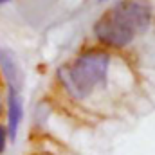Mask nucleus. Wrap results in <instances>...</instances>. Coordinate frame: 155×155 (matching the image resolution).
<instances>
[{
  "label": "nucleus",
  "mask_w": 155,
  "mask_h": 155,
  "mask_svg": "<svg viewBox=\"0 0 155 155\" xmlns=\"http://www.w3.org/2000/svg\"><path fill=\"white\" fill-rule=\"evenodd\" d=\"M0 71H2V76L5 78L7 87L22 88L24 78H22V69H20L18 58L7 47H0Z\"/></svg>",
  "instance_id": "nucleus-4"
},
{
  "label": "nucleus",
  "mask_w": 155,
  "mask_h": 155,
  "mask_svg": "<svg viewBox=\"0 0 155 155\" xmlns=\"http://www.w3.org/2000/svg\"><path fill=\"white\" fill-rule=\"evenodd\" d=\"M7 2H9V0H0V4H7Z\"/></svg>",
  "instance_id": "nucleus-6"
},
{
  "label": "nucleus",
  "mask_w": 155,
  "mask_h": 155,
  "mask_svg": "<svg viewBox=\"0 0 155 155\" xmlns=\"http://www.w3.org/2000/svg\"><path fill=\"white\" fill-rule=\"evenodd\" d=\"M97 2H105V0H97Z\"/></svg>",
  "instance_id": "nucleus-7"
},
{
  "label": "nucleus",
  "mask_w": 155,
  "mask_h": 155,
  "mask_svg": "<svg viewBox=\"0 0 155 155\" xmlns=\"http://www.w3.org/2000/svg\"><path fill=\"white\" fill-rule=\"evenodd\" d=\"M94 35L107 47L123 49L128 43H132L137 31H135L134 24L130 22V18L126 16L121 2H117L112 9H108L94 24Z\"/></svg>",
  "instance_id": "nucleus-2"
},
{
  "label": "nucleus",
  "mask_w": 155,
  "mask_h": 155,
  "mask_svg": "<svg viewBox=\"0 0 155 155\" xmlns=\"http://www.w3.org/2000/svg\"><path fill=\"white\" fill-rule=\"evenodd\" d=\"M7 132H9V141H16L18 135V128L22 124L24 119V101H22V94L20 88L15 87H7Z\"/></svg>",
  "instance_id": "nucleus-3"
},
{
  "label": "nucleus",
  "mask_w": 155,
  "mask_h": 155,
  "mask_svg": "<svg viewBox=\"0 0 155 155\" xmlns=\"http://www.w3.org/2000/svg\"><path fill=\"white\" fill-rule=\"evenodd\" d=\"M7 141H9V132H7V126L0 123V155L5 152V148H7Z\"/></svg>",
  "instance_id": "nucleus-5"
},
{
  "label": "nucleus",
  "mask_w": 155,
  "mask_h": 155,
  "mask_svg": "<svg viewBox=\"0 0 155 155\" xmlns=\"http://www.w3.org/2000/svg\"><path fill=\"white\" fill-rule=\"evenodd\" d=\"M108 65L110 56L105 51L88 49L78 56L71 67H61L58 71V78L72 97L85 99L97 85L105 83Z\"/></svg>",
  "instance_id": "nucleus-1"
}]
</instances>
